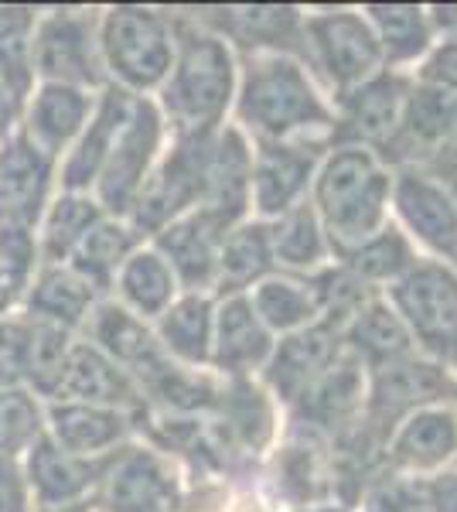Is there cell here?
<instances>
[{"mask_svg":"<svg viewBox=\"0 0 457 512\" xmlns=\"http://www.w3.org/2000/svg\"><path fill=\"white\" fill-rule=\"evenodd\" d=\"M430 24H434V35L457 41V4H444V7H430Z\"/></svg>","mask_w":457,"mask_h":512,"instance_id":"816d5d0a","label":"cell"},{"mask_svg":"<svg viewBox=\"0 0 457 512\" xmlns=\"http://www.w3.org/2000/svg\"><path fill=\"white\" fill-rule=\"evenodd\" d=\"M58 192V161L14 134L0 147V226L38 229L48 202Z\"/></svg>","mask_w":457,"mask_h":512,"instance_id":"e0dca14e","label":"cell"},{"mask_svg":"<svg viewBox=\"0 0 457 512\" xmlns=\"http://www.w3.org/2000/svg\"><path fill=\"white\" fill-rule=\"evenodd\" d=\"M31 512H96L93 502H82V506H62V509H31Z\"/></svg>","mask_w":457,"mask_h":512,"instance_id":"f5cc1de1","label":"cell"},{"mask_svg":"<svg viewBox=\"0 0 457 512\" xmlns=\"http://www.w3.org/2000/svg\"><path fill=\"white\" fill-rule=\"evenodd\" d=\"M181 294L185 291H181L171 263L164 260L151 243L137 246V250L130 253V260L120 267V274L113 280V291H110V297L120 308H127L130 315H137L140 321H147V325H154Z\"/></svg>","mask_w":457,"mask_h":512,"instance_id":"f546056e","label":"cell"},{"mask_svg":"<svg viewBox=\"0 0 457 512\" xmlns=\"http://www.w3.org/2000/svg\"><path fill=\"white\" fill-rule=\"evenodd\" d=\"M96 96L99 93H86V89L38 82L35 93L21 106V134L48 158L62 161L93 117Z\"/></svg>","mask_w":457,"mask_h":512,"instance_id":"7402d4cb","label":"cell"},{"mask_svg":"<svg viewBox=\"0 0 457 512\" xmlns=\"http://www.w3.org/2000/svg\"><path fill=\"white\" fill-rule=\"evenodd\" d=\"M134 414L110 407H93V403H45V434L58 448L79 458H110L113 451L127 448L134 437Z\"/></svg>","mask_w":457,"mask_h":512,"instance_id":"603a6c76","label":"cell"},{"mask_svg":"<svg viewBox=\"0 0 457 512\" xmlns=\"http://www.w3.org/2000/svg\"><path fill=\"white\" fill-rule=\"evenodd\" d=\"M65 400V403H93V407H110L123 410V414L140 417L147 407L144 393H140L137 379L123 366H116L110 355H103L93 342L76 338L65 362V373L58 379V390L48 403Z\"/></svg>","mask_w":457,"mask_h":512,"instance_id":"d6986e66","label":"cell"},{"mask_svg":"<svg viewBox=\"0 0 457 512\" xmlns=\"http://www.w3.org/2000/svg\"><path fill=\"white\" fill-rule=\"evenodd\" d=\"M423 171H430L440 185H444V192L451 195V202H454V209H457V151L454 154H440L437 161H430Z\"/></svg>","mask_w":457,"mask_h":512,"instance_id":"681fc988","label":"cell"},{"mask_svg":"<svg viewBox=\"0 0 457 512\" xmlns=\"http://www.w3.org/2000/svg\"><path fill=\"white\" fill-rule=\"evenodd\" d=\"M447 263H451V267L457 270V246H454V253H451V256H447Z\"/></svg>","mask_w":457,"mask_h":512,"instance_id":"11a10c76","label":"cell"},{"mask_svg":"<svg viewBox=\"0 0 457 512\" xmlns=\"http://www.w3.org/2000/svg\"><path fill=\"white\" fill-rule=\"evenodd\" d=\"M307 198L318 212L335 260L338 253L365 243L389 222L393 168L365 147L331 144Z\"/></svg>","mask_w":457,"mask_h":512,"instance_id":"3957f363","label":"cell"},{"mask_svg":"<svg viewBox=\"0 0 457 512\" xmlns=\"http://www.w3.org/2000/svg\"><path fill=\"white\" fill-rule=\"evenodd\" d=\"M144 246V239L137 236V229L127 219H99L93 229L86 233V239L76 246V253L69 256L65 267L76 270L99 297H110L113 280L120 274V267L130 260V253Z\"/></svg>","mask_w":457,"mask_h":512,"instance_id":"d590c367","label":"cell"},{"mask_svg":"<svg viewBox=\"0 0 457 512\" xmlns=\"http://www.w3.org/2000/svg\"><path fill=\"white\" fill-rule=\"evenodd\" d=\"M24 291H28V280L18 277L14 270H7L4 263H0V321L18 315Z\"/></svg>","mask_w":457,"mask_h":512,"instance_id":"c3c4849f","label":"cell"},{"mask_svg":"<svg viewBox=\"0 0 457 512\" xmlns=\"http://www.w3.org/2000/svg\"><path fill=\"white\" fill-rule=\"evenodd\" d=\"M99 219H106V212L99 209V202L89 192H55L38 222L41 267L69 263V256L76 253V246Z\"/></svg>","mask_w":457,"mask_h":512,"instance_id":"74e56055","label":"cell"},{"mask_svg":"<svg viewBox=\"0 0 457 512\" xmlns=\"http://www.w3.org/2000/svg\"><path fill=\"white\" fill-rule=\"evenodd\" d=\"M417 260L420 256H417L413 239L406 236L393 219H389L376 236H369L365 243L335 256L338 267L348 270L355 280H362L365 287H372V291H379V294L386 291L389 284H396Z\"/></svg>","mask_w":457,"mask_h":512,"instance_id":"8d00e7d4","label":"cell"},{"mask_svg":"<svg viewBox=\"0 0 457 512\" xmlns=\"http://www.w3.org/2000/svg\"><path fill=\"white\" fill-rule=\"evenodd\" d=\"M168 140V123L157 110L154 96H134L127 120H123L120 134L110 147V158H106L93 188V198L106 216L127 219L144 181L151 178L154 164L161 161Z\"/></svg>","mask_w":457,"mask_h":512,"instance_id":"52a82bcc","label":"cell"},{"mask_svg":"<svg viewBox=\"0 0 457 512\" xmlns=\"http://www.w3.org/2000/svg\"><path fill=\"white\" fill-rule=\"evenodd\" d=\"M342 355V325L321 318L314 325L301 328V332L277 338L263 373H267V383L277 393V400L287 403V407H297Z\"/></svg>","mask_w":457,"mask_h":512,"instance_id":"9a60e30c","label":"cell"},{"mask_svg":"<svg viewBox=\"0 0 457 512\" xmlns=\"http://www.w3.org/2000/svg\"><path fill=\"white\" fill-rule=\"evenodd\" d=\"M130 103H134V96L116 86H106L103 93L96 96L93 117H89L86 130H82L76 144L69 147V154L58 161V192L93 195L99 171H103L106 158H110L113 140L130 113Z\"/></svg>","mask_w":457,"mask_h":512,"instance_id":"484cf974","label":"cell"},{"mask_svg":"<svg viewBox=\"0 0 457 512\" xmlns=\"http://www.w3.org/2000/svg\"><path fill=\"white\" fill-rule=\"evenodd\" d=\"M232 110H236V127L253 144L314 137L331 144V130H335V106L324 99L307 65L294 55H246L239 65Z\"/></svg>","mask_w":457,"mask_h":512,"instance_id":"6da1fadb","label":"cell"},{"mask_svg":"<svg viewBox=\"0 0 457 512\" xmlns=\"http://www.w3.org/2000/svg\"><path fill=\"white\" fill-rule=\"evenodd\" d=\"M324 140H277L253 144V171H249V212L260 222H273L294 205L307 202L324 158Z\"/></svg>","mask_w":457,"mask_h":512,"instance_id":"8fae6325","label":"cell"},{"mask_svg":"<svg viewBox=\"0 0 457 512\" xmlns=\"http://www.w3.org/2000/svg\"><path fill=\"white\" fill-rule=\"evenodd\" d=\"M304 55L307 69L318 72L335 99L348 96L386 69L365 14L348 7L304 14Z\"/></svg>","mask_w":457,"mask_h":512,"instance_id":"8992f818","label":"cell"},{"mask_svg":"<svg viewBox=\"0 0 457 512\" xmlns=\"http://www.w3.org/2000/svg\"><path fill=\"white\" fill-rule=\"evenodd\" d=\"M277 335L256 318L246 294L215 297V332H212V359L215 369L226 379H249L267 369Z\"/></svg>","mask_w":457,"mask_h":512,"instance_id":"ffe728a7","label":"cell"},{"mask_svg":"<svg viewBox=\"0 0 457 512\" xmlns=\"http://www.w3.org/2000/svg\"><path fill=\"white\" fill-rule=\"evenodd\" d=\"M79 338L93 342L99 352L110 355L116 366L127 369V373L137 379L140 393H144V386L171 362L168 355L161 352V345H157L154 328L147 325V321H140L137 315H130L127 308H120L113 297H103V301L96 304Z\"/></svg>","mask_w":457,"mask_h":512,"instance_id":"44dd1931","label":"cell"},{"mask_svg":"<svg viewBox=\"0 0 457 512\" xmlns=\"http://www.w3.org/2000/svg\"><path fill=\"white\" fill-rule=\"evenodd\" d=\"M35 79L86 93H103L110 86L99 59V11L55 7L38 14Z\"/></svg>","mask_w":457,"mask_h":512,"instance_id":"30bf717a","label":"cell"},{"mask_svg":"<svg viewBox=\"0 0 457 512\" xmlns=\"http://www.w3.org/2000/svg\"><path fill=\"white\" fill-rule=\"evenodd\" d=\"M396 226L413 239V246H427L437 260H447L457 246V209L444 185L423 168L393 171V202Z\"/></svg>","mask_w":457,"mask_h":512,"instance_id":"2e32d148","label":"cell"},{"mask_svg":"<svg viewBox=\"0 0 457 512\" xmlns=\"http://www.w3.org/2000/svg\"><path fill=\"white\" fill-rule=\"evenodd\" d=\"M18 461L35 509H62V506H82V502L96 499L106 458L99 461L79 458V454L58 448L52 437L45 434Z\"/></svg>","mask_w":457,"mask_h":512,"instance_id":"ac0fdd59","label":"cell"},{"mask_svg":"<svg viewBox=\"0 0 457 512\" xmlns=\"http://www.w3.org/2000/svg\"><path fill=\"white\" fill-rule=\"evenodd\" d=\"M362 512H430L423 499V482L403 475H382L365 489Z\"/></svg>","mask_w":457,"mask_h":512,"instance_id":"b9f144b4","label":"cell"},{"mask_svg":"<svg viewBox=\"0 0 457 512\" xmlns=\"http://www.w3.org/2000/svg\"><path fill=\"white\" fill-rule=\"evenodd\" d=\"M270 226V246H273V263L280 274L294 277H314L324 267H331V243L324 236V226L314 212L311 198L301 205H294L280 219L267 222Z\"/></svg>","mask_w":457,"mask_h":512,"instance_id":"836d02e7","label":"cell"},{"mask_svg":"<svg viewBox=\"0 0 457 512\" xmlns=\"http://www.w3.org/2000/svg\"><path fill=\"white\" fill-rule=\"evenodd\" d=\"M0 263L7 270H14L18 277L31 280L41 267V250H38V229L28 226H0Z\"/></svg>","mask_w":457,"mask_h":512,"instance_id":"7bdbcfd3","label":"cell"},{"mask_svg":"<svg viewBox=\"0 0 457 512\" xmlns=\"http://www.w3.org/2000/svg\"><path fill=\"white\" fill-rule=\"evenodd\" d=\"M249 171H253V140L236 123H226L212 137L205 195L198 209L232 229L249 219Z\"/></svg>","mask_w":457,"mask_h":512,"instance_id":"d4e9b609","label":"cell"},{"mask_svg":"<svg viewBox=\"0 0 457 512\" xmlns=\"http://www.w3.org/2000/svg\"><path fill=\"white\" fill-rule=\"evenodd\" d=\"M212 137H171L161 161L154 164L151 178L140 188L127 222L137 229L144 243L171 226L174 219L188 216L202 205L205 171H209Z\"/></svg>","mask_w":457,"mask_h":512,"instance_id":"ba28073f","label":"cell"},{"mask_svg":"<svg viewBox=\"0 0 457 512\" xmlns=\"http://www.w3.org/2000/svg\"><path fill=\"white\" fill-rule=\"evenodd\" d=\"M382 458L393 475L434 478L457 465V410L454 403H430L393 427L382 444Z\"/></svg>","mask_w":457,"mask_h":512,"instance_id":"5bb4252c","label":"cell"},{"mask_svg":"<svg viewBox=\"0 0 457 512\" xmlns=\"http://www.w3.org/2000/svg\"><path fill=\"white\" fill-rule=\"evenodd\" d=\"M382 297L400 315L413 349L444 369H457V270L437 256H420Z\"/></svg>","mask_w":457,"mask_h":512,"instance_id":"5b68a950","label":"cell"},{"mask_svg":"<svg viewBox=\"0 0 457 512\" xmlns=\"http://www.w3.org/2000/svg\"><path fill=\"white\" fill-rule=\"evenodd\" d=\"M457 383L454 373L437 362L423 359L420 352L406 355L400 362H389L365 376V407H362V431L376 441L382 451L386 437L420 407L430 403H454Z\"/></svg>","mask_w":457,"mask_h":512,"instance_id":"9c48e42d","label":"cell"},{"mask_svg":"<svg viewBox=\"0 0 457 512\" xmlns=\"http://www.w3.org/2000/svg\"><path fill=\"white\" fill-rule=\"evenodd\" d=\"M423 86H434L440 93L457 96V41L437 38V45L430 48V55L420 62L417 76H413Z\"/></svg>","mask_w":457,"mask_h":512,"instance_id":"f6af8a7d","label":"cell"},{"mask_svg":"<svg viewBox=\"0 0 457 512\" xmlns=\"http://www.w3.org/2000/svg\"><path fill=\"white\" fill-rule=\"evenodd\" d=\"M79 335H69L62 328L38 325L24 318V386L38 400H52L58 390V379L65 373V362Z\"/></svg>","mask_w":457,"mask_h":512,"instance_id":"ab89813d","label":"cell"},{"mask_svg":"<svg viewBox=\"0 0 457 512\" xmlns=\"http://www.w3.org/2000/svg\"><path fill=\"white\" fill-rule=\"evenodd\" d=\"M45 437V400L28 386L0 390V458H21Z\"/></svg>","mask_w":457,"mask_h":512,"instance_id":"60d3db41","label":"cell"},{"mask_svg":"<svg viewBox=\"0 0 457 512\" xmlns=\"http://www.w3.org/2000/svg\"><path fill=\"white\" fill-rule=\"evenodd\" d=\"M24 386V318L0 321V390Z\"/></svg>","mask_w":457,"mask_h":512,"instance_id":"ee69618b","label":"cell"},{"mask_svg":"<svg viewBox=\"0 0 457 512\" xmlns=\"http://www.w3.org/2000/svg\"><path fill=\"white\" fill-rule=\"evenodd\" d=\"M99 59L106 82L130 96H157L174 65V18L144 4L99 11Z\"/></svg>","mask_w":457,"mask_h":512,"instance_id":"277c9868","label":"cell"},{"mask_svg":"<svg viewBox=\"0 0 457 512\" xmlns=\"http://www.w3.org/2000/svg\"><path fill=\"white\" fill-rule=\"evenodd\" d=\"M423 499L430 512H457V468L423 478Z\"/></svg>","mask_w":457,"mask_h":512,"instance_id":"7dc6e473","label":"cell"},{"mask_svg":"<svg viewBox=\"0 0 457 512\" xmlns=\"http://www.w3.org/2000/svg\"><path fill=\"white\" fill-rule=\"evenodd\" d=\"M226 233L229 229L219 219L195 209L164 226L151 239V246L171 263L181 291L215 294V263H219V246Z\"/></svg>","mask_w":457,"mask_h":512,"instance_id":"cb8c5ba5","label":"cell"},{"mask_svg":"<svg viewBox=\"0 0 457 512\" xmlns=\"http://www.w3.org/2000/svg\"><path fill=\"white\" fill-rule=\"evenodd\" d=\"M38 7L0 4V89L24 106L35 93V28Z\"/></svg>","mask_w":457,"mask_h":512,"instance_id":"f35d334b","label":"cell"},{"mask_svg":"<svg viewBox=\"0 0 457 512\" xmlns=\"http://www.w3.org/2000/svg\"><path fill=\"white\" fill-rule=\"evenodd\" d=\"M270 274H277L270 226L260 219H243L222 236L219 263H215V297L249 294Z\"/></svg>","mask_w":457,"mask_h":512,"instance_id":"d6a6232c","label":"cell"},{"mask_svg":"<svg viewBox=\"0 0 457 512\" xmlns=\"http://www.w3.org/2000/svg\"><path fill=\"white\" fill-rule=\"evenodd\" d=\"M31 492L24 485L21 461L18 458H0V512H31Z\"/></svg>","mask_w":457,"mask_h":512,"instance_id":"bcb514c9","label":"cell"},{"mask_svg":"<svg viewBox=\"0 0 457 512\" xmlns=\"http://www.w3.org/2000/svg\"><path fill=\"white\" fill-rule=\"evenodd\" d=\"M342 345L365 373L389 366V362H400L406 355L417 352L410 342V335H406L400 315L389 308V301L382 294L369 297V301L345 321Z\"/></svg>","mask_w":457,"mask_h":512,"instance_id":"1f68e13d","label":"cell"},{"mask_svg":"<svg viewBox=\"0 0 457 512\" xmlns=\"http://www.w3.org/2000/svg\"><path fill=\"white\" fill-rule=\"evenodd\" d=\"M246 297H249V304H253L256 318H260L277 338L301 332V328L324 318L321 291H318V284H314V277H294V274H280L277 270V274H270L267 280H260Z\"/></svg>","mask_w":457,"mask_h":512,"instance_id":"e575fe53","label":"cell"},{"mask_svg":"<svg viewBox=\"0 0 457 512\" xmlns=\"http://www.w3.org/2000/svg\"><path fill=\"white\" fill-rule=\"evenodd\" d=\"M21 130V103L0 89V147Z\"/></svg>","mask_w":457,"mask_h":512,"instance_id":"f907efd6","label":"cell"},{"mask_svg":"<svg viewBox=\"0 0 457 512\" xmlns=\"http://www.w3.org/2000/svg\"><path fill=\"white\" fill-rule=\"evenodd\" d=\"M151 328L161 352L168 355L174 366L209 369L215 332V294L185 291Z\"/></svg>","mask_w":457,"mask_h":512,"instance_id":"f1b7e54d","label":"cell"},{"mask_svg":"<svg viewBox=\"0 0 457 512\" xmlns=\"http://www.w3.org/2000/svg\"><path fill=\"white\" fill-rule=\"evenodd\" d=\"M99 301H103V297H99L76 270L58 263V267L35 270V277L28 280V291H24L18 315L28 321H38V325L62 328V332H69V335H82V328H86V321Z\"/></svg>","mask_w":457,"mask_h":512,"instance_id":"4316f807","label":"cell"},{"mask_svg":"<svg viewBox=\"0 0 457 512\" xmlns=\"http://www.w3.org/2000/svg\"><path fill=\"white\" fill-rule=\"evenodd\" d=\"M362 14L379 41L382 65L389 72H406L410 65H420L437 45L430 14L420 4H365Z\"/></svg>","mask_w":457,"mask_h":512,"instance_id":"4dcf8cb0","label":"cell"},{"mask_svg":"<svg viewBox=\"0 0 457 512\" xmlns=\"http://www.w3.org/2000/svg\"><path fill=\"white\" fill-rule=\"evenodd\" d=\"M93 506L103 512H178L181 489L161 454L127 444L103 461Z\"/></svg>","mask_w":457,"mask_h":512,"instance_id":"4fadbf2b","label":"cell"},{"mask_svg":"<svg viewBox=\"0 0 457 512\" xmlns=\"http://www.w3.org/2000/svg\"><path fill=\"white\" fill-rule=\"evenodd\" d=\"M454 410H457V400H454ZM454 468H457V465H454Z\"/></svg>","mask_w":457,"mask_h":512,"instance_id":"9f6ffc18","label":"cell"},{"mask_svg":"<svg viewBox=\"0 0 457 512\" xmlns=\"http://www.w3.org/2000/svg\"><path fill=\"white\" fill-rule=\"evenodd\" d=\"M239 62L219 31L174 18V65L154 103L171 137H215L236 103Z\"/></svg>","mask_w":457,"mask_h":512,"instance_id":"7a4b0ae2","label":"cell"},{"mask_svg":"<svg viewBox=\"0 0 457 512\" xmlns=\"http://www.w3.org/2000/svg\"><path fill=\"white\" fill-rule=\"evenodd\" d=\"M304 512H345L342 506H311V509H304Z\"/></svg>","mask_w":457,"mask_h":512,"instance_id":"db71d44e","label":"cell"},{"mask_svg":"<svg viewBox=\"0 0 457 512\" xmlns=\"http://www.w3.org/2000/svg\"><path fill=\"white\" fill-rule=\"evenodd\" d=\"M219 24H205V28L219 31L222 38L239 41L246 48V55L253 52H277V55H304V14L297 7H229Z\"/></svg>","mask_w":457,"mask_h":512,"instance_id":"83f0119b","label":"cell"},{"mask_svg":"<svg viewBox=\"0 0 457 512\" xmlns=\"http://www.w3.org/2000/svg\"><path fill=\"white\" fill-rule=\"evenodd\" d=\"M410 89H413V76L382 69L379 76L362 82L359 89L335 99L331 144L365 147V151L382 158V151L393 144L396 130H400V123H403Z\"/></svg>","mask_w":457,"mask_h":512,"instance_id":"7c38bea8","label":"cell"}]
</instances>
